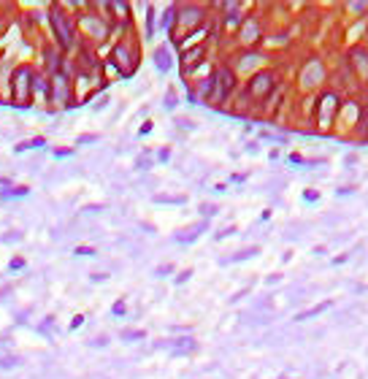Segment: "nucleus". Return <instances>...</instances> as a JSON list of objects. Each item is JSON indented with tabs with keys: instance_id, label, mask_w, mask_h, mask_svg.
I'll list each match as a JSON object with an SVG mask.
<instances>
[{
	"instance_id": "obj_7",
	"label": "nucleus",
	"mask_w": 368,
	"mask_h": 379,
	"mask_svg": "<svg viewBox=\"0 0 368 379\" xmlns=\"http://www.w3.org/2000/svg\"><path fill=\"white\" fill-rule=\"evenodd\" d=\"M76 252H79V255H92V249H89V246H79Z\"/></svg>"
},
{
	"instance_id": "obj_2",
	"label": "nucleus",
	"mask_w": 368,
	"mask_h": 379,
	"mask_svg": "<svg viewBox=\"0 0 368 379\" xmlns=\"http://www.w3.org/2000/svg\"><path fill=\"white\" fill-rule=\"evenodd\" d=\"M38 146H43V138H33V141H24V144L17 146V152H24V149H38Z\"/></svg>"
},
{
	"instance_id": "obj_3",
	"label": "nucleus",
	"mask_w": 368,
	"mask_h": 379,
	"mask_svg": "<svg viewBox=\"0 0 368 379\" xmlns=\"http://www.w3.org/2000/svg\"><path fill=\"white\" fill-rule=\"evenodd\" d=\"M22 195H27V187H19V190H8V193H3V198H22Z\"/></svg>"
},
{
	"instance_id": "obj_5",
	"label": "nucleus",
	"mask_w": 368,
	"mask_h": 379,
	"mask_svg": "<svg viewBox=\"0 0 368 379\" xmlns=\"http://www.w3.org/2000/svg\"><path fill=\"white\" fill-rule=\"evenodd\" d=\"M22 266H24V260H19V257H17V260H11V271L22 268Z\"/></svg>"
},
{
	"instance_id": "obj_1",
	"label": "nucleus",
	"mask_w": 368,
	"mask_h": 379,
	"mask_svg": "<svg viewBox=\"0 0 368 379\" xmlns=\"http://www.w3.org/2000/svg\"><path fill=\"white\" fill-rule=\"evenodd\" d=\"M52 24H54V30H57V35H60V44L68 49L70 46V27H68V22L63 19V14H60V11L52 14Z\"/></svg>"
},
{
	"instance_id": "obj_4",
	"label": "nucleus",
	"mask_w": 368,
	"mask_h": 379,
	"mask_svg": "<svg viewBox=\"0 0 368 379\" xmlns=\"http://www.w3.org/2000/svg\"><path fill=\"white\" fill-rule=\"evenodd\" d=\"M157 65H160V68H168V54H165V52H157Z\"/></svg>"
},
{
	"instance_id": "obj_6",
	"label": "nucleus",
	"mask_w": 368,
	"mask_h": 379,
	"mask_svg": "<svg viewBox=\"0 0 368 379\" xmlns=\"http://www.w3.org/2000/svg\"><path fill=\"white\" fill-rule=\"evenodd\" d=\"M82 322H84V320H82V317H76V320L70 322V331H76V328H79V325H82Z\"/></svg>"
}]
</instances>
